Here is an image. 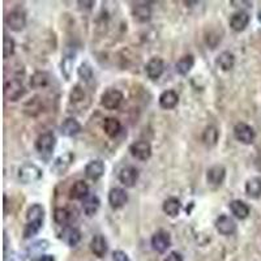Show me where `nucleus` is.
Returning <instances> with one entry per match:
<instances>
[{
  "label": "nucleus",
  "instance_id": "6",
  "mask_svg": "<svg viewBox=\"0 0 261 261\" xmlns=\"http://www.w3.org/2000/svg\"><path fill=\"white\" fill-rule=\"evenodd\" d=\"M130 152L132 157L138 161H148L152 157V145L148 141L140 140L130 145Z\"/></svg>",
  "mask_w": 261,
  "mask_h": 261
},
{
  "label": "nucleus",
  "instance_id": "3",
  "mask_svg": "<svg viewBox=\"0 0 261 261\" xmlns=\"http://www.w3.org/2000/svg\"><path fill=\"white\" fill-rule=\"evenodd\" d=\"M123 93L118 89H107L106 92L101 95V105L106 110L119 109L123 102Z\"/></svg>",
  "mask_w": 261,
  "mask_h": 261
},
{
  "label": "nucleus",
  "instance_id": "18",
  "mask_svg": "<svg viewBox=\"0 0 261 261\" xmlns=\"http://www.w3.org/2000/svg\"><path fill=\"white\" fill-rule=\"evenodd\" d=\"M90 250L94 254V256H97L98 259H102L106 256L107 251H109V246H107L106 238L98 234L94 235L90 240Z\"/></svg>",
  "mask_w": 261,
  "mask_h": 261
},
{
  "label": "nucleus",
  "instance_id": "23",
  "mask_svg": "<svg viewBox=\"0 0 261 261\" xmlns=\"http://www.w3.org/2000/svg\"><path fill=\"white\" fill-rule=\"evenodd\" d=\"M179 103V95L175 90H165L159 95V106L165 110H173Z\"/></svg>",
  "mask_w": 261,
  "mask_h": 261
},
{
  "label": "nucleus",
  "instance_id": "33",
  "mask_svg": "<svg viewBox=\"0 0 261 261\" xmlns=\"http://www.w3.org/2000/svg\"><path fill=\"white\" fill-rule=\"evenodd\" d=\"M73 64H74V54L67 53L63 57V59H62V63H60V71H62L63 76L65 77V80H69V78H71Z\"/></svg>",
  "mask_w": 261,
  "mask_h": 261
},
{
  "label": "nucleus",
  "instance_id": "11",
  "mask_svg": "<svg viewBox=\"0 0 261 261\" xmlns=\"http://www.w3.org/2000/svg\"><path fill=\"white\" fill-rule=\"evenodd\" d=\"M215 229L221 235L229 237V235H233L237 231V223L231 217L222 214L219 215L215 221Z\"/></svg>",
  "mask_w": 261,
  "mask_h": 261
},
{
  "label": "nucleus",
  "instance_id": "16",
  "mask_svg": "<svg viewBox=\"0 0 261 261\" xmlns=\"http://www.w3.org/2000/svg\"><path fill=\"white\" fill-rule=\"evenodd\" d=\"M138 179V171L133 166H126L120 170L119 182L127 188L134 187V184Z\"/></svg>",
  "mask_w": 261,
  "mask_h": 261
},
{
  "label": "nucleus",
  "instance_id": "4",
  "mask_svg": "<svg viewBox=\"0 0 261 261\" xmlns=\"http://www.w3.org/2000/svg\"><path fill=\"white\" fill-rule=\"evenodd\" d=\"M4 21L12 32H21L22 29L26 26V14H25L24 11L13 9L5 16Z\"/></svg>",
  "mask_w": 261,
  "mask_h": 261
},
{
  "label": "nucleus",
  "instance_id": "21",
  "mask_svg": "<svg viewBox=\"0 0 261 261\" xmlns=\"http://www.w3.org/2000/svg\"><path fill=\"white\" fill-rule=\"evenodd\" d=\"M43 219H45V209L41 204H33L26 212V223H33V225L43 226Z\"/></svg>",
  "mask_w": 261,
  "mask_h": 261
},
{
  "label": "nucleus",
  "instance_id": "5",
  "mask_svg": "<svg viewBox=\"0 0 261 261\" xmlns=\"http://www.w3.org/2000/svg\"><path fill=\"white\" fill-rule=\"evenodd\" d=\"M55 145H57L55 134L53 132H46V133H42L37 138L36 150L39 154H50L55 148Z\"/></svg>",
  "mask_w": 261,
  "mask_h": 261
},
{
  "label": "nucleus",
  "instance_id": "24",
  "mask_svg": "<svg viewBox=\"0 0 261 261\" xmlns=\"http://www.w3.org/2000/svg\"><path fill=\"white\" fill-rule=\"evenodd\" d=\"M195 65V57L194 55H184L180 58L175 64V71L180 76H186L191 72V69Z\"/></svg>",
  "mask_w": 261,
  "mask_h": 261
},
{
  "label": "nucleus",
  "instance_id": "41",
  "mask_svg": "<svg viewBox=\"0 0 261 261\" xmlns=\"http://www.w3.org/2000/svg\"><path fill=\"white\" fill-rule=\"evenodd\" d=\"M163 261H183V258H182V255L179 254V252H170L169 255H167V258L165 259Z\"/></svg>",
  "mask_w": 261,
  "mask_h": 261
},
{
  "label": "nucleus",
  "instance_id": "26",
  "mask_svg": "<svg viewBox=\"0 0 261 261\" xmlns=\"http://www.w3.org/2000/svg\"><path fill=\"white\" fill-rule=\"evenodd\" d=\"M162 209L163 212L166 213L169 217L175 218V217L179 215L180 209H182V202H180V200L178 197H169L163 202Z\"/></svg>",
  "mask_w": 261,
  "mask_h": 261
},
{
  "label": "nucleus",
  "instance_id": "42",
  "mask_svg": "<svg viewBox=\"0 0 261 261\" xmlns=\"http://www.w3.org/2000/svg\"><path fill=\"white\" fill-rule=\"evenodd\" d=\"M30 261H55V258H54L53 255H41V256H38V258L33 259V260Z\"/></svg>",
  "mask_w": 261,
  "mask_h": 261
},
{
  "label": "nucleus",
  "instance_id": "30",
  "mask_svg": "<svg viewBox=\"0 0 261 261\" xmlns=\"http://www.w3.org/2000/svg\"><path fill=\"white\" fill-rule=\"evenodd\" d=\"M99 206H101V201L95 195H89L88 197L82 200V209H84V213L88 217H92L98 212Z\"/></svg>",
  "mask_w": 261,
  "mask_h": 261
},
{
  "label": "nucleus",
  "instance_id": "22",
  "mask_svg": "<svg viewBox=\"0 0 261 261\" xmlns=\"http://www.w3.org/2000/svg\"><path fill=\"white\" fill-rule=\"evenodd\" d=\"M89 186L86 182L84 180H77L74 182L73 186L71 187V191H69V197L72 200H85V198L89 196Z\"/></svg>",
  "mask_w": 261,
  "mask_h": 261
},
{
  "label": "nucleus",
  "instance_id": "8",
  "mask_svg": "<svg viewBox=\"0 0 261 261\" xmlns=\"http://www.w3.org/2000/svg\"><path fill=\"white\" fill-rule=\"evenodd\" d=\"M152 247L158 254H165L171 247V238L167 231L159 230L152 237Z\"/></svg>",
  "mask_w": 261,
  "mask_h": 261
},
{
  "label": "nucleus",
  "instance_id": "20",
  "mask_svg": "<svg viewBox=\"0 0 261 261\" xmlns=\"http://www.w3.org/2000/svg\"><path fill=\"white\" fill-rule=\"evenodd\" d=\"M81 132V124L74 118H67L60 126V133L65 137H73Z\"/></svg>",
  "mask_w": 261,
  "mask_h": 261
},
{
  "label": "nucleus",
  "instance_id": "19",
  "mask_svg": "<svg viewBox=\"0 0 261 261\" xmlns=\"http://www.w3.org/2000/svg\"><path fill=\"white\" fill-rule=\"evenodd\" d=\"M132 16L136 21L141 22V24L148 22L152 18V8L146 3L134 4L132 7Z\"/></svg>",
  "mask_w": 261,
  "mask_h": 261
},
{
  "label": "nucleus",
  "instance_id": "35",
  "mask_svg": "<svg viewBox=\"0 0 261 261\" xmlns=\"http://www.w3.org/2000/svg\"><path fill=\"white\" fill-rule=\"evenodd\" d=\"M42 110V101L39 97H33L24 105V113L28 114L29 117H36L37 114Z\"/></svg>",
  "mask_w": 261,
  "mask_h": 261
},
{
  "label": "nucleus",
  "instance_id": "27",
  "mask_svg": "<svg viewBox=\"0 0 261 261\" xmlns=\"http://www.w3.org/2000/svg\"><path fill=\"white\" fill-rule=\"evenodd\" d=\"M215 64H217L222 71H230V69H233L234 68L235 57H234V54L230 53V51H223V53H221L218 57H217Z\"/></svg>",
  "mask_w": 261,
  "mask_h": 261
},
{
  "label": "nucleus",
  "instance_id": "37",
  "mask_svg": "<svg viewBox=\"0 0 261 261\" xmlns=\"http://www.w3.org/2000/svg\"><path fill=\"white\" fill-rule=\"evenodd\" d=\"M77 74L78 77L81 78L84 82H90L94 77V72H93V68L90 67V64L84 62V63L80 64V67L77 68Z\"/></svg>",
  "mask_w": 261,
  "mask_h": 261
},
{
  "label": "nucleus",
  "instance_id": "10",
  "mask_svg": "<svg viewBox=\"0 0 261 261\" xmlns=\"http://www.w3.org/2000/svg\"><path fill=\"white\" fill-rule=\"evenodd\" d=\"M59 238L67 244L68 247H76L81 242V233H80V230L73 227V226L68 225L60 231Z\"/></svg>",
  "mask_w": 261,
  "mask_h": 261
},
{
  "label": "nucleus",
  "instance_id": "31",
  "mask_svg": "<svg viewBox=\"0 0 261 261\" xmlns=\"http://www.w3.org/2000/svg\"><path fill=\"white\" fill-rule=\"evenodd\" d=\"M50 84V74L45 71H37L30 77V86L33 89H43Z\"/></svg>",
  "mask_w": 261,
  "mask_h": 261
},
{
  "label": "nucleus",
  "instance_id": "9",
  "mask_svg": "<svg viewBox=\"0 0 261 261\" xmlns=\"http://www.w3.org/2000/svg\"><path fill=\"white\" fill-rule=\"evenodd\" d=\"M74 161V154L72 152H65L64 154L59 155L55 161H54L51 171L57 175H62L72 166Z\"/></svg>",
  "mask_w": 261,
  "mask_h": 261
},
{
  "label": "nucleus",
  "instance_id": "40",
  "mask_svg": "<svg viewBox=\"0 0 261 261\" xmlns=\"http://www.w3.org/2000/svg\"><path fill=\"white\" fill-rule=\"evenodd\" d=\"M113 260L114 261H130V256H128L124 251H114V254H113Z\"/></svg>",
  "mask_w": 261,
  "mask_h": 261
},
{
  "label": "nucleus",
  "instance_id": "44",
  "mask_svg": "<svg viewBox=\"0 0 261 261\" xmlns=\"http://www.w3.org/2000/svg\"><path fill=\"white\" fill-rule=\"evenodd\" d=\"M258 18H259V21L261 22V9L259 11V13H258Z\"/></svg>",
  "mask_w": 261,
  "mask_h": 261
},
{
  "label": "nucleus",
  "instance_id": "32",
  "mask_svg": "<svg viewBox=\"0 0 261 261\" xmlns=\"http://www.w3.org/2000/svg\"><path fill=\"white\" fill-rule=\"evenodd\" d=\"M50 247V242L49 240H38V242H36V243H33L32 246H29L28 248V256L30 260H33V259L38 258V256H41V255H45V252H46L47 250H49Z\"/></svg>",
  "mask_w": 261,
  "mask_h": 261
},
{
  "label": "nucleus",
  "instance_id": "28",
  "mask_svg": "<svg viewBox=\"0 0 261 261\" xmlns=\"http://www.w3.org/2000/svg\"><path fill=\"white\" fill-rule=\"evenodd\" d=\"M246 195L251 198H259L261 197V178L255 177L247 180L246 183Z\"/></svg>",
  "mask_w": 261,
  "mask_h": 261
},
{
  "label": "nucleus",
  "instance_id": "36",
  "mask_svg": "<svg viewBox=\"0 0 261 261\" xmlns=\"http://www.w3.org/2000/svg\"><path fill=\"white\" fill-rule=\"evenodd\" d=\"M72 213L68 210L67 208H55L54 210V221L60 226H68V223L71 222Z\"/></svg>",
  "mask_w": 261,
  "mask_h": 261
},
{
  "label": "nucleus",
  "instance_id": "14",
  "mask_svg": "<svg viewBox=\"0 0 261 261\" xmlns=\"http://www.w3.org/2000/svg\"><path fill=\"white\" fill-rule=\"evenodd\" d=\"M128 201V195L123 188L115 187L109 192V204L113 209L123 208Z\"/></svg>",
  "mask_w": 261,
  "mask_h": 261
},
{
  "label": "nucleus",
  "instance_id": "12",
  "mask_svg": "<svg viewBox=\"0 0 261 261\" xmlns=\"http://www.w3.org/2000/svg\"><path fill=\"white\" fill-rule=\"evenodd\" d=\"M163 71H165V63H163V60L158 57L152 58V59L146 63V67H145L146 76H148L150 80H153V81L158 80L163 74Z\"/></svg>",
  "mask_w": 261,
  "mask_h": 261
},
{
  "label": "nucleus",
  "instance_id": "39",
  "mask_svg": "<svg viewBox=\"0 0 261 261\" xmlns=\"http://www.w3.org/2000/svg\"><path fill=\"white\" fill-rule=\"evenodd\" d=\"M14 49H16V43L11 37L4 36L3 39V57L4 59H9L14 54Z\"/></svg>",
  "mask_w": 261,
  "mask_h": 261
},
{
  "label": "nucleus",
  "instance_id": "17",
  "mask_svg": "<svg viewBox=\"0 0 261 261\" xmlns=\"http://www.w3.org/2000/svg\"><path fill=\"white\" fill-rule=\"evenodd\" d=\"M250 20L251 17L247 12L239 11L237 13H234L231 18H230V28L237 33L243 32L244 29L248 26V24H250Z\"/></svg>",
  "mask_w": 261,
  "mask_h": 261
},
{
  "label": "nucleus",
  "instance_id": "13",
  "mask_svg": "<svg viewBox=\"0 0 261 261\" xmlns=\"http://www.w3.org/2000/svg\"><path fill=\"white\" fill-rule=\"evenodd\" d=\"M105 174V163L101 159H92L85 166V175L93 182L101 179Z\"/></svg>",
  "mask_w": 261,
  "mask_h": 261
},
{
  "label": "nucleus",
  "instance_id": "43",
  "mask_svg": "<svg viewBox=\"0 0 261 261\" xmlns=\"http://www.w3.org/2000/svg\"><path fill=\"white\" fill-rule=\"evenodd\" d=\"M77 4H80V5H81V7H84V8H88V9H92L93 8V5H94V1H78Z\"/></svg>",
  "mask_w": 261,
  "mask_h": 261
},
{
  "label": "nucleus",
  "instance_id": "29",
  "mask_svg": "<svg viewBox=\"0 0 261 261\" xmlns=\"http://www.w3.org/2000/svg\"><path fill=\"white\" fill-rule=\"evenodd\" d=\"M103 130L109 137H117L122 130V123L117 118H106L103 122Z\"/></svg>",
  "mask_w": 261,
  "mask_h": 261
},
{
  "label": "nucleus",
  "instance_id": "7",
  "mask_svg": "<svg viewBox=\"0 0 261 261\" xmlns=\"http://www.w3.org/2000/svg\"><path fill=\"white\" fill-rule=\"evenodd\" d=\"M234 136L238 141L244 145H251L255 140V130L254 128L246 123H238L234 127Z\"/></svg>",
  "mask_w": 261,
  "mask_h": 261
},
{
  "label": "nucleus",
  "instance_id": "2",
  "mask_svg": "<svg viewBox=\"0 0 261 261\" xmlns=\"http://www.w3.org/2000/svg\"><path fill=\"white\" fill-rule=\"evenodd\" d=\"M25 93L26 89L18 78H11L4 82V97L9 102H16L18 99H21Z\"/></svg>",
  "mask_w": 261,
  "mask_h": 261
},
{
  "label": "nucleus",
  "instance_id": "15",
  "mask_svg": "<svg viewBox=\"0 0 261 261\" xmlns=\"http://www.w3.org/2000/svg\"><path fill=\"white\" fill-rule=\"evenodd\" d=\"M226 178V169L222 165H214L208 170L206 173V180L208 184L213 186V187H219L223 183V180Z\"/></svg>",
  "mask_w": 261,
  "mask_h": 261
},
{
  "label": "nucleus",
  "instance_id": "25",
  "mask_svg": "<svg viewBox=\"0 0 261 261\" xmlns=\"http://www.w3.org/2000/svg\"><path fill=\"white\" fill-rule=\"evenodd\" d=\"M229 208L238 219H246L250 215V206L242 200H233L230 202Z\"/></svg>",
  "mask_w": 261,
  "mask_h": 261
},
{
  "label": "nucleus",
  "instance_id": "38",
  "mask_svg": "<svg viewBox=\"0 0 261 261\" xmlns=\"http://www.w3.org/2000/svg\"><path fill=\"white\" fill-rule=\"evenodd\" d=\"M85 97H86V93L81 85H74L69 93V102L73 105H78V103L84 102Z\"/></svg>",
  "mask_w": 261,
  "mask_h": 261
},
{
  "label": "nucleus",
  "instance_id": "34",
  "mask_svg": "<svg viewBox=\"0 0 261 261\" xmlns=\"http://www.w3.org/2000/svg\"><path fill=\"white\" fill-rule=\"evenodd\" d=\"M219 137V132L218 130L214 127V126H209V127L205 128L204 133H202V141L206 146H214L217 142H218Z\"/></svg>",
  "mask_w": 261,
  "mask_h": 261
},
{
  "label": "nucleus",
  "instance_id": "1",
  "mask_svg": "<svg viewBox=\"0 0 261 261\" xmlns=\"http://www.w3.org/2000/svg\"><path fill=\"white\" fill-rule=\"evenodd\" d=\"M43 175V171L41 167H38L36 163H24L20 166L17 171L18 180L24 184H32L38 182Z\"/></svg>",
  "mask_w": 261,
  "mask_h": 261
}]
</instances>
